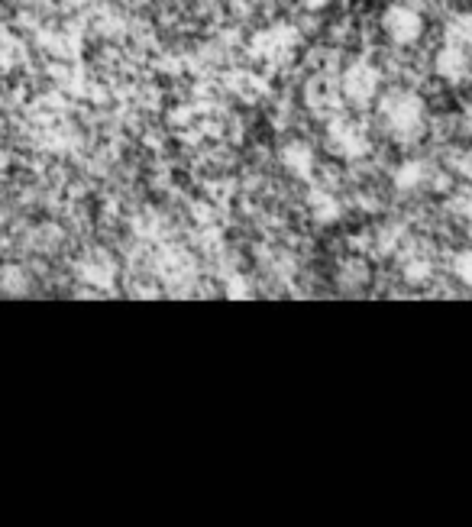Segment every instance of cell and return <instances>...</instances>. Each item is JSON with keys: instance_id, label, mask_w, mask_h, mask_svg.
<instances>
[{"instance_id": "cell-1", "label": "cell", "mask_w": 472, "mask_h": 527, "mask_svg": "<svg viewBox=\"0 0 472 527\" xmlns=\"http://www.w3.org/2000/svg\"><path fill=\"white\" fill-rule=\"evenodd\" d=\"M379 114H382V127L395 136L401 143H411L418 140L424 133V123H427V107L424 101L414 91H392L385 94V101L379 104Z\"/></svg>"}, {"instance_id": "cell-2", "label": "cell", "mask_w": 472, "mask_h": 527, "mask_svg": "<svg viewBox=\"0 0 472 527\" xmlns=\"http://www.w3.org/2000/svg\"><path fill=\"white\" fill-rule=\"evenodd\" d=\"M379 91H382V75H379L376 65L363 62V59L346 65V72L340 78V94L353 107H369L379 97Z\"/></svg>"}, {"instance_id": "cell-3", "label": "cell", "mask_w": 472, "mask_h": 527, "mask_svg": "<svg viewBox=\"0 0 472 527\" xmlns=\"http://www.w3.org/2000/svg\"><path fill=\"white\" fill-rule=\"evenodd\" d=\"M382 30L395 46H414L424 36V17L408 4H392L382 13Z\"/></svg>"}, {"instance_id": "cell-4", "label": "cell", "mask_w": 472, "mask_h": 527, "mask_svg": "<svg viewBox=\"0 0 472 527\" xmlns=\"http://www.w3.org/2000/svg\"><path fill=\"white\" fill-rule=\"evenodd\" d=\"M434 72L443 81H450V85H460V81H466L469 72H472V52L447 39V43H443L434 55Z\"/></svg>"}, {"instance_id": "cell-5", "label": "cell", "mask_w": 472, "mask_h": 527, "mask_svg": "<svg viewBox=\"0 0 472 527\" xmlns=\"http://www.w3.org/2000/svg\"><path fill=\"white\" fill-rule=\"evenodd\" d=\"M330 149L337 152L340 159H363L369 152V140L366 133L350 120H333L330 123Z\"/></svg>"}, {"instance_id": "cell-6", "label": "cell", "mask_w": 472, "mask_h": 527, "mask_svg": "<svg viewBox=\"0 0 472 527\" xmlns=\"http://www.w3.org/2000/svg\"><path fill=\"white\" fill-rule=\"evenodd\" d=\"M430 182H434V169H430V162H421V159L401 162L398 169H395V175H392V185H395L398 191H405V194L421 191V188H427Z\"/></svg>"}, {"instance_id": "cell-7", "label": "cell", "mask_w": 472, "mask_h": 527, "mask_svg": "<svg viewBox=\"0 0 472 527\" xmlns=\"http://www.w3.org/2000/svg\"><path fill=\"white\" fill-rule=\"evenodd\" d=\"M314 146L311 143H304V140H288L282 146V165H285V172L288 175H295V178H311L314 172Z\"/></svg>"}, {"instance_id": "cell-8", "label": "cell", "mask_w": 472, "mask_h": 527, "mask_svg": "<svg viewBox=\"0 0 472 527\" xmlns=\"http://www.w3.org/2000/svg\"><path fill=\"white\" fill-rule=\"evenodd\" d=\"M78 275L85 279L91 288H114L117 282V266L107 256H91L78 266Z\"/></svg>"}, {"instance_id": "cell-9", "label": "cell", "mask_w": 472, "mask_h": 527, "mask_svg": "<svg viewBox=\"0 0 472 527\" xmlns=\"http://www.w3.org/2000/svg\"><path fill=\"white\" fill-rule=\"evenodd\" d=\"M30 272H26L23 266H4L0 269V291H4L7 298H23L30 295Z\"/></svg>"}, {"instance_id": "cell-10", "label": "cell", "mask_w": 472, "mask_h": 527, "mask_svg": "<svg viewBox=\"0 0 472 527\" xmlns=\"http://www.w3.org/2000/svg\"><path fill=\"white\" fill-rule=\"evenodd\" d=\"M308 207L321 224H333V220H340V201L324 188H317V191L308 194Z\"/></svg>"}, {"instance_id": "cell-11", "label": "cell", "mask_w": 472, "mask_h": 527, "mask_svg": "<svg viewBox=\"0 0 472 527\" xmlns=\"http://www.w3.org/2000/svg\"><path fill=\"white\" fill-rule=\"evenodd\" d=\"M447 39L472 52V10L469 13H456V17L447 23Z\"/></svg>"}, {"instance_id": "cell-12", "label": "cell", "mask_w": 472, "mask_h": 527, "mask_svg": "<svg viewBox=\"0 0 472 527\" xmlns=\"http://www.w3.org/2000/svg\"><path fill=\"white\" fill-rule=\"evenodd\" d=\"M405 279L411 285H427L430 279H434V269H430V262L427 259H414L405 266Z\"/></svg>"}, {"instance_id": "cell-13", "label": "cell", "mask_w": 472, "mask_h": 527, "mask_svg": "<svg viewBox=\"0 0 472 527\" xmlns=\"http://www.w3.org/2000/svg\"><path fill=\"white\" fill-rule=\"evenodd\" d=\"M453 275L460 279L466 288H472V249H463V253L453 256Z\"/></svg>"}, {"instance_id": "cell-14", "label": "cell", "mask_w": 472, "mask_h": 527, "mask_svg": "<svg viewBox=\"0 0 472 527\" xmlns=\"http://www.w3.org/2000/svg\"><path fill=\"white\" fill-rule=\"evenodd\" d=\"M227 295L230 298H249V282L243 279V275H233V279L227 282Z\"/></svg>"}, {"instance_id": "cell-15", "label": "cell", "mask_w": 472, "mask_h": 527, "mask_svg": "<svg viewBox=\"0 0 472 527\" xmlns=\"http://www.w3.org/2000/svg\"><path fill=\"white\" fill-rule=\"evenodd\" d=\"M327 4H333V0H308V7H311V10H324Z\"/></svg>"}, {"instance_id": "cell-16", "label": "cell", "mask_w": 472, "mask_h": 527, "mask_svg": "<svg viewBox=\"0 0 472 527\" xmlns=\"http://www.w3.org/2000/svg\"><path fill=\"white\" fill-rule=\"evenodd\" d=\"M0 227H4V211H0Z\"/></svg>"}]
</instances>
